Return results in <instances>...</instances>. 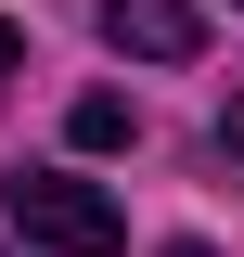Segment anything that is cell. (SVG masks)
Here are the masks:
<instances>
[{
	"label": "cell",
	"mask_w": 244,
	"mask_h": 257,
	"mask_svg": "<svg viewBox=\"0 0 244 257\" xmlns=\"http://www.w3.org/2000/svg\"><path fill=\"white\" fill-rule=\"evenodd\" d=\"M13 231H26L39 257H129V219H116V193L77 180V167H13Z\"/></svg>",
	"instance_id": "1"
},
{
	"label": "cell",
	"mask_w": 244,
	"mask_h": 257,
	"mask_svg": "<svg viewBox=\"0 0 244 257\" xmlns=\"http://www.w3.org/2000/svg\"><path fill=\"white\" fill-rule=\"evenodd\" d=\"M103 39H116L129 64H193L206 13H193V0H103Z\"/></svg>",
	"instance_id": "2"
},
{
	"label": "cell",
	"mask_w": 244,
	"mask_h": 257,
	"mask_svg": "<svg viewBox=\"0 0 244 257\" xmlns=\"http://www.w3.org/2000/svg\"><path fill=\"white\" fill-rule=\"evenodd\" d=\"M64 128H77V155H116V142H129V90H90Z\"/></svg>",
	"instance_id": "3"
},
{
	"label": "cell",
	"mask_w": 244,
	"mask_h": 257,
	"mask_svg": "<svg viewBox=\"0 0 244 257\" xmlns=\"http://www.w3.org/2000/svg\"><path fill=\"white\" fill-rule=\"evenodd\" d=\"M218 167L244 180V90H231V116H218Z\"/></svg>",
	"instance_id": "4"
},
{
	"label": "cell",
	"mask_w": 244,
	"mask_h": 257,
	"mask_svg": "<svg viewBox=\"0 0 244 257\" xmlns=\"http://www.w3.org/2000/svg\"><path fill=\"white\" fill-rule=\"evenodd\" d=\"M13 77H26V26H0V90H13Z\"/></svg>",
	"instance_id": "5"
}]
</instances>
